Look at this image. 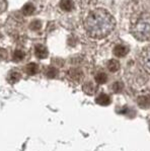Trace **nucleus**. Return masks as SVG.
Wrapping results in <instances>:
<instances>
[{
    "label": "nucleus",
    "instance_id": "f257e3e1",
    "mask_svg": "<svg viewBox=\"0 0 150 151\" xmlns=\"http://www.w3.org/2000/svg\"><path fill=\"white\" fill-rule=\"evenodd\" d=\"M116 27V20L108 11L96 8L90 11L84 20V29L87 35L93 39L108 37Z\"/></svg>",
    "mask_w": 150,
    "mask_h": 151
},
{
    "label": "nucleus",
    "instance_id": "f03ea898",
    "mask_svg": "<svg viewBox=\"0 0 150 151\" xmlns=\"http://www.w3.org/2000/svg\"><path fill=\"white\" fill-rule=\"evenodd\" d=\"M131 34L138 41H150V13H142L131 27Z\"/></svg>",
    "mask_w": 150,
    "mask_h": 151
},
{
    "label": "nucleus",
    "instance_id": "7ed1b4c3",
    "mask_svg": "<svg viewBox=\"0 0 150 151\" xmlns=\"http://www.w3.org/2000/svg\"><path fill=\"white\" fill-rule=\"evenodd\" d=\"M140 63L143 69L150 74V47L144 48L140 54Z\"/></svg>",
    "mask_w": 150,
    "mask_h": 151
},
{
    "label": "nucleus",
    "instance_id": "20e7f679",
    "mask_svg": "<svg viewBox=\"0 0 150 151\" xmlns=\"http://www.w3.org/2000/svg\"><path fill=\"white\" fill-rule=\"evenodd\" d=\"M129 53V48L125 45H117L114 48V55L116 57L122 58L125 57V56Z\"/></svg>",
    "mask_w": 150,
    "mask_h": 151
},
{
    "label": "nucleus",
    "instance_id": "39448f33",
    "mask_svg": "<svg viewBox=\"0 0 150 151\" xmlns=\"http://www.w3.org/2000/svg\"><path fill=\"white\" fill-rule=\"evenodd\" d=\"M136 103H137V104L141 109H148L150 106V96H138Z\"/></svg>",
    "mask_w": 150,
    "mask_h": 151
},
{
    "label": "nucleus",
    "instance_id": "423d86ee",
    "mask_svg": "<svg viewBox=\"0 0 150 151\" xmlns=\"http://www.w3.org/2000/svg\"><path fill=\"white\" fill-rule=\"evenodd\" d=\"M34 53H36V56L39 59H45V58L48 57V54H49L47 48L43 45L36 46V51H34Z\"/></svg>",
    "mask_w": 150,
    "mask_h": 151
},
{
    "label": "nucleus",
    "instance_id": "0eeeda50",
    "mask_svg": "<svg viewBox=\"0 0 150 151\" xmlns=\"http://www.w3.org/2000/svg\"><path fill=\"white\" fill-rule=\"evenodd\" d=\"M60 7L64 11H71L74 8V2L72 0H61L60 1Z\"/></svg>",
    "mask_w": 150,
    "mask_h": 151
},
{
    "label": "nucleus",
    "instance_id": "6e6552de",
    "mask_svg": "<svg viewBox=\"0 0 150 151\" xmlns=\"http://www.w3.org/2000/svg\"><path fill=\"white\" fill-rule=\"evenodd\" d=\"M95 101L100 106H108V104H111V97L106 93H101L96 97Z\"/></svg>",
    "mask_w": 150,
    "mask_h": 151
},
{
    "label": "nucleus",
    "instance_id": "1a4fd4ad",
    "mask_svg": "<svg viewBox=\"0 0 150 151\" xmlns=\"http://www.w3.org/2000/svg\"><path fill=\"white\" fill-rule=\"evenodd\" d=\"M107 67H108V69L111 72H117L120 69L121 65H120V62L118 61V60L112 59V60H110V61L108 62Z\"/></svg>",
    "mask_w": 150,
    "mask_h": 151
},
{
    "label": "nucleus",
    "instance_id": "9d476101",
    "mask_svg": "<svg viewBox=\"0 0 150 151\" xmlns=\"http://www.w3.org/2000/svg\"><path fill=\"white\" fill-rule=\"evenodd\" d=\"M68 75L70 76L71 79L75 80V81H79L82 78V72L78 69H71L70 71L68 72Z\"/></svg>",
    "mask_w": 150,
    "mask_h": 151
},
{
    "label": "nucleus",
    "instance_id": "9b49d317",
    "mask_svg": "<svg viewBox=\"0 0 150 151\" xmlns=\"http://www.w3.org/2000/svg\"><path fill=\"white\" fill-rule=\"evenodd\" d=\"M34 4L33 3H27L25 5L22 7V14L24 15H31V14H33V13L34 12Z\"/></svg>",
    "mask_w": 150,
    "mask_h": 151
},
{
    "label": "nucleus",
    "instance_id": "f8f14e48",
    "mask_svg": "<svg viewBox=\"0 0 150 151\" xmlns=\"http://www.w3.org/2000/svg\"><path fill=\"white\" fill-rule=\"evenodd\" d=\"M108 80V76L106 73H103V72H100V73L96 74L95 76V81L96 83H98V84H103V83H106Z\"/></svg>",
    "mask_w": 150,
    "mask_h": 151
},
{
    "label": "nucleus",
    "instance_id": "ddd939ff",
    "mask_svg": "<svg viewBox=\"0 0 150 151\" xmlns=\"http://www.w3.org/2000/svg\"><path fill=\"white\" fill-rule=\"evenodd\" d=\"M83 90L86 93L92 94L94 92V90H95V86H94L92 82H87L83 85Z\"/></svg>",
    "mask_w": 150,
    "mask_h": 151
},
{
    "label": "nucleus",
    "instance_id": "4468645a",
    "mask_svg": "<svg viewBox=\"0 0 150 151\" xmlns=\"http://www.w3.org/2000/svg\"><path fill=\"white\" fill-rule=\"evenodd\" d=\"M27 73H29V74L34 75V74H36L37 72H38V65L34 64V63L29 64L27 66Z\"/></svg>",
    "mask_w": 150,
    "mask_h": 151
},
{
    "label": "nucleus",
    "instance_id": "2eb2a0df",
    "mask_svg": "<svg viewBox=\"0 0 150 151\" xmlns=\"http://www.w3.org/2000/svg\"><path fill=\"white\" fill-rule=\"evenodd\" d=\"M24 58V53L22 50H17L13 54V60L14 61H22Z\"/></svg>",
    "mask_w": 150,
    "mask_h": 151
},
{
    "label": "nucleus",
    "instance_id": "dca6fc26",
    "mask_svg": "<svg viewBox=\"0 0 150 151\" xmlns=\"http://www.w3.org/2000/svg\"><path fill=\"white\" fill-rule=\"evenodd\" d=\"M112 88L114 89L115 92H120L122 90V88H123V84H122L121 82H115L114 84H113Z\"/></svg>",
    "mask_w": 150,
    "mask_h": 151
},
{
    "label": "nucleus",
    "instance_id": "f3484780",
    "mask_svg": "<svg viewBox=\"0 0 150 151\" xmlns=\"http://www.w3.org/2000/svg\"><path fill=\"white\" fill-rule=\"evenodd\" d=\"M19 78H20V74L18 73V72H12V73L10 74L11 82H17V81H18Z\"/></svg>",
    "mask_w": 150,
    "mask_h": 151
},
{
    "label": "nucleus",
    "instance_id": "a211bd4d",
    "mask_svg": "<svg viewBox=\"0 0 150 151\" xmlns=\"http://www.w3.org/2000/svg\"><path fill=\"white\" fill-rule=\"evenodd\" d=\"M29 27H31L32 29H39L41 27V22H39V20H34L33 22L31 24V25H29Z\"/></svg>",
    "mask_w": 150,
    "mask_h": 151
},
{
    "label": "nucleus",
    "instance_id": "6ab92c4d",
    "mask_svg": "<svg viewBox=\"0 0 150 151\" xmlns=\"http://www.w3.org/2000/svg\"><path fill=\"white\" fill-rule=\"evenodd\" d=\"M57 74V70L55 68H53V67H50L49 69H48L47 71V75L49 76V77H55Z\"/></svg>",
    "mask_w": 150,
    "mask_h": 151
},
{
    "label": "nucleus",
    "instance_id": "aec40b11",
    "mask_svg": "<svg viewBox=\"0 0 150 151\" xmlns=\"http://www.w3.org/2000/svg\"><path fill=\"white\" fill-rule=\"evenodd\" d=\"M6 6H7L6 2L4 1V0H0V13H2L4 10H5V9H6Z\"/></svg>",
    "mask_w": 150,
    "mask_h": 151
}]
</instances>
